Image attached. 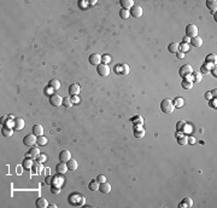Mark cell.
Here are the masks:
<instances>
[{"label":"cell","instance_id":"obj_1","mask_svg":"<svg viewBox=\"0 0 217 208\" xmlns=\"http://www.w3.org/2000/svg\"><path fill=\"white\" fill-rule=\"evenodd\" d=\"M174 104H173V101L168 99V98H165V99H163L161 102V110L164 113V114H171L174 111Z\"/></svg>","mask_w":217,"mask_h":208},{"label":"cell","instance_id":"obj_2","mask_svg":"<svg viewBox=\"0 0 217 208\" xmlns=\"http://www.w3.org/2000/svg\"><path fill=\"white\" fill-rule=\"evenodd\" d=\"M192 73H193V68L189 64H183L179 69V75L182 79H185L186 76H188V75H192Z\"/></svg>","mask_w":217,"mask_h":208},{"label":"cell","instance_id":"obj_3","mask_svg":"<svg viewBox=\"0 0 217 208\" xmlns=\"http://www.w3.org/2000/svg\"><path fill=\"white\" fill-rule=\"evenodd\" d=\"M186 36H188L189 39L198 36V27L196 24H188L186 27Z\"/></svg>","mask_w":217,"mask_h":208},{"label":"cell","instance_id":"obj_4","mask_svg":"<svg viewBox=\"0 0 217 208\" xmlns=\"http://www.w3.org/2000/svg\"><path fill=\"white\" fill-rule=\"evenodd\" d=\"M36 140H38V137L34 133L27 134L23 138V143H24V145H27V147H34L35 144H36Z\"/></svg>","mask_w":217,"mask_h":208},{"label":"cell","instance_id":"obj_5","mask_svg":"<svg viewBox=\"0 0 217 208\" xmlns=\"http://www.w3.org/2000/svg\"><path fill=\"white\" fill-rule=\"evenodd\" d=\"M97 72L100 76L105 78V76H109L110 75V68L107 64H104V63H100L98 67H97Z\"/></svg>","mask_w":217,"mask_h":208},{"label":"cell","instance_id":"obj_6","mask_svg":"<svg viewBox=\"0 0 217 208\" xmlns=\"http://www.w3.org/2000/svg\"><path fill=\"white\" fill-rule=\"evenodd\" d=\"M115 72L118 75H128L129 72H130V69H129L128 64H117L115 67Z\"/></svg>","mask_w":217,"mask_h":208},{"label":"cell","instance_id":"obj_7","mask_svg":"<svg viewBox=\"0 0 217 208\" xmlns=\"http://www.w3.org/2000/svg\"><path fill=\"white\" fill-rule=\"evenodd\" d=\"M50 103H51V105H53V107H60V105H63V98L59 95L53 93L50 97Z\"/></svg>","mask_w":217,"mask_h":208},{"label":"cell","instance_id":"obj_8","mask_svg":"<svg viewBox=\"0 0 217 208\" xmlns=\"http://www.w3.org/2000/svg\"><path fill=\"white\" fill-rule=\"evenodd\" d=\"M144 14V11H142V7L141 6H133L130 9V16H133L134 18H140V17L142 16Z\"/></svg>","mask_w":217,"mask_h":208},{"label":"cell","instance_id":"obj_9","mask_svg":"<svg viewBox=\"0 0 217 208\" xmlns=\"http://www.w3.org/2000/svg\"><path fill=\"white\" fill-rule=\"evenodd\" d=\"M89 63L92 66H99L101 63V55H99V53H93L89 56Z\"/></svg>","mask_w":217,"mask_h":208},{"label":"cell","instance_id":"obj_10","mask_svg":"<svg viewBox=\"0 0 217 208\" xmlns=\"http://www.w3.org/2000/svg\"><path fill=\"white\" fill-rule=\"evenodd\" d=\"M69 170H68V166H67V162H60L56 166V172L58 174H64V173H67Z\"/></svg>","mask_w":217,"mask_h":208},{"label":"cell","instance_id":"obj_11","mask_svg":"<svg viewBox=\"0 0 217 208\" xmlns=\"http://www.w3.org/2000/svg\"><path fill=\"white\" fill-rule=\"evenodd\" d=\"M71 159V153L69 150H62L59 154V161L62 162H68V161Z\"/></svg>","mask_w":217,"mask_h":208},{"label":"cell","instance_id":"obj_12","mask_svg":"<svg viewBox=\"0 0 217 208\" xmlns=\"http://www.w3.org/2000/svg\"><path fill=\"white\" fill-rule=\"evenodd\" d=\"M80 90H81V86H80L79 84H73V85H70V87H69V95H70V96H79Z\"/></svg>","mask_w":217,"mask_h":208},{"label":"cell","instance_id":"obj_13","mask_svg":"<svg viewBox=\"0 0 217 208\" xmlns=\"http://www.w3.org/2000/svg\"><path fill=\"white\" fill-rule=\"evenodd\" d=\"M145 130L142 128V126H136V127H134V137L135 138H144L145 137Z\"/></svg>","mask_w":217,"mask_h":208},{"label":"cell","instance_id":"obj_14","mask_svg":"<svg viewBox=\"0 0 217 208\" xmlns=\"http://www.w3.org/2000/svg\"><path fill=\"white\" fill-rule=\"evenodd\" d=\"M35 206H36L38 208H47L50 205L47 200H46L45 197H39L36 201H35Z\"/></svg>","mask_w":217,"mask_h":208},{"label":"cell","instance_id":"obj_15","mask_svg":"<svg viewBox=\"0 0 217 208\" xmlns=\"http://www.w3.org/2000/svg\"><path fill=\"white\" fill-rule=\"evenodd\" d=\"M24 128V120L22 118H16L15 119V131H22Z\"/></svg>","mask_w":217,"mask_h":208},{"label":"cell","instance_id":"obj_16","mask_svg":"<svg viewBox=\"0 0 217 208\" xmlns=\"http://www.w3.org/2000/svg\"><path fill=\"white\" fill-rule=\"evenodd\" d=\"M130 122L134 125V127H136V126H142L144 125V119L141 115H135L134 118L130 119Z\"/></svg>","mask_w":217,"mask_h":208},{"label":"cell","instance_id":"obj_17","mask_svg":"<svg viewBox=\"0 0 217 208\" xmlns=\"http://www.w3.org/2000/svg\"><path fill=\"white\" fill-rule=\"evenodd\" d=\"M192 206H193V201L191 197H185L179 205L180 208H191Z\"/></svg>","mask_w":217,"mask_h":208},{"label":"cell","instance_id":"obj_18","mask_svg":"<svg viewBox=\"0 0 217 208\" xmlns=\"http://www.w3.org/2000/svg\"><path fill=\"white\" fill-rule=\"evenodd\" d=\"M120 5H121V7H122V9L130 11V9L134 6V1H133V0H121V1H120Z\"/></svg>","mask_w":217,"mask_h":208},{"label":"cell","instance_id":"obj_19","mask_svg":"<svg viewBox=\"0 0 217 208\" xmlns=\"http://www.w3.org/2000/svg\"><path fill=\"white\" fill-rule=\"evenodd\" d=\"M33 133L36 136V137H40V136H44V127L36 124V125H34L33 126Z\"/></svg>","mask_w":217,"mask_h":208},{"label":"cell","instance_id":"obj_20","mask_svg":"<svg viewBox=\"0 0 217 208\" xmlns=\"http://www.w3.org/2000/svg\"><path fill=\"white\" fill-rule=\"evenodd\" d=\"M40 155V150L39 148L36 147H32V149L28 151V155H27V157H30V159H35V157H38V156Z\"/></svg>","mask_w":217,"mask_h":208},{"label":"cell","instance_id":"obj_21","mask_svg":"<svg viewBox=\"0 0 217 208\" xmlns=\"http://www.w3.org/2000/svg\"><path fill=\"white\" fill-rule=\"evenodd\" d=\"M99 191L103 192V194H109L111 191V185L109 183L104 182V183H101L100 185H99Z\"/></svg>","mask_w":217,"mask_h":208},{"label":"cell","instance_id":"obj_22","mask_svg":"<svg viewBox=\"0 0 217 208\" xmlns=\"http://www.w3.org/2000/svg\"><path fill=\"white\" fill-rule=\"evenodd\" d=\"M22 166H23V168H24V170H32L33 167H34V161H33V159L27 157V159L22 162Z\"/></svg>","mask_w":217,"mask_h":208},{"label":"cell","instance_id":"obj_23","mask_svg":"<svg viewBox=\"0 0 217 208\" xmlns=\"http://www.w3.org/2000/svg\"><path fill=\"white\" fill-rule=\"evenodd\" d=\"M67 166H68L69 171H76L77 170V167H79V162L76 160H74V159H70L67 162Z\"/></svg>","mask_w":217,"mask_h":208},{"label":"cell","instance_id":"obj_24","mask_svg":"<svg viewBox=\"0 0 217 208\" xmlns=\"http://www.w3.org/2000/svg\"><path fill=\"white\" fill-rule=\"evenodd\" d=\"M206 6L211 11V14H216V6H217V1L216 0H208L206 1Z\"/></svg>","mask_w":217,"mask_h":208},{"label":"cell","instance_id":"obj_25","mask_svg":"<svg viewBox=\"0 0 217 208\" xmlns=\"http://www.w3.org/2000/svg\"><path fill=\"white\" fill-rule=\"evenodd\" d=\"M205 63H210V64H212V66H216V63H217V55L216 53L208 55L206 59H205Z\"/></svg>","mask_w":217,"mask_h":208},{"label":"cell","instance_id":"obj_26","mask_svg":"<svg viewBox=\"0 0 217 208\" xmlns=\"http://www.w3.org/2000/svg\"><path fill=\"white\" fill-rule=\"evenodd\" d=\"M48 86L51 88H53L54 91H57V90L60 88V81L59 80H57V79H52V80H50Z\"/></svg>","mask_w":217,"mask_h":208},{"label":"cell","instance_id":"obj_27","mask_svg":"<svg viewBox=\"0 0 217 208\" xmlns=\"http://www.w3.org/2000/svg\"><path fill=\"white\" fill-rule=\"evenodd\" d=\"M191 44H192V46H194V47H200V46H203V39L200 36L192 38L191 39Z\"/></svg>","mask_w":217,"mask_h":208},{"label":"cell","instance_id":"obj_28","mask_svg":"<svg viewBox=\"0 0 217 208\" xmlns=\"http://www.w3.org/2000/svg\"><path fill=\"white\" fill-rule=\"evenodd\" d=\"M173 104H174V107L176 108V109H180V108H182V107H183L185 101H183V98L176 97V98H175V99L173 101Z\"/></svg>","mask_w":217,"mask_h":208},{"label":"cell","instance_id":"obj_29","mask_svg":"<svg viewBox=\"0 0 217 208\" xmlns=\"http://www.w3.org/2000/svg\"><path fill=\"white\" fill-rule=\"evenodd\" d=\"M202 79H203V74L200 73H192V81L193 84H199L202 81Z\"/></svg>","mask_w":217,"mask_h":208},{"label":"cell","instance_id":"obj_30","mask_svg":"<svg viewBox=\"0 0 217 208\" xmlns=\"http://www.w3.org/2000/svg\"><path fill=\"white\" fill-rule=\"evenodd\" d=\"M168 50L170 53H177L179 52V44L177 43H170L168 46Z\"/></svg>","mask_w":217,"mask_h":208},{"label":"cell","instance_id":"obj_31","mask_svg":"<svg viewBox=\"0 0 217 208\" xmlns=\"http://www.w3.org/2000/svg\"><path fill=\"white\" fill-rule=\"evenodd\" d=\"M1 134L4 137H11L13 134V128H9V127H3V130H1Z\"/></svg>","mask_w":217,"mask_h":208},{"label":"cell","instance_id":"obj_32","mask_svg":"<svg viewBox=\"0 0 217 208\" xmlns=\"http://www.w3.org/2000/svg\"><path fill=\"white\" fill-rule=\"evenodd\" d=\"M193 84L192 81H188V80H186V79H183L182 80V84H181V86H182V88L183 90H191L192 87H193Z\"/></svg>","mask_w":217,"mask_h":208},{"label":"cell","instance_id":"obj_33","mask_svg":"<svg viewBox=\"0 0 217 208\" xmlns=\"http://www.w3.org/2000/svg\"><path fill=\"white\" fill-rule=\"evenodd\" d=\"M91 191H99V183L97 180H92L88 185Z\"/></svg>","mask_w":217,"mask_h":208},{"label":"cell","instance_id":"obj_34","mask_svg":"<svg viewBox=\"0 0 217 208\" xmlns=\"http://www.w3.org/2000/svg\"><path fill=\"white\" fill-rule=\"evenodd\" d=\"M74 105V103L71 101V98L70 97H65V98H63V107H65V108H71Z\"/></svg>","mask_w":217,"mask_h":208},{"label":"cell","instance_id":"obj_35","mask_svg":"<svg viewBox=\"0 0 217 208\" xmlns=\"http://www.w3.org/2000/svg\"><path fill=\"white\" fill-rule=\"evenodd\" d=\"M189 50H191V47H189L188 44H185V43L179 44V51L180 52H183V53H186V52H188Z\"/></svg>","mask_w":217,"mask_h":208},{"label":"cell","instance_id":"obj_36","mask_svg":"<svg viewBox=\"0 0 217 208\" xmlns=\"http://www.w3.org/2000/svg\"><path fill=\"white\" fill-rule=\"evenodd\" d=\"M36 144H38V145H41V147L46 145V144H47V138H46L45 136H40V137H38Z\"/></svg>","mask_w":217,"mask_h":208},{"label":"cell","instance_id":"obj_37","mask_svg":"<svg viewBox=\"0 0 217 208\" xmlns=\"http://www.w3.org/2000/svg\"><path fill=\"white\" fill-rule=\"evenodd\" d=\"M177 143L180 145H186V144H188V140H187V136L186 134H182L177 137Z\"/></svg>","mask_w":217,"mask_h":208},{"label":"cell","instance_id":"obj_38","mask_svg":"<svg viewBox=\"0 0 217 208\" xmlns=\"http://www.w3.org/2000/svg\"><path fill=\"white\" fill-rule=\"evenodd\" d=\"M120 16H121V18L127 20L128 17L130 16V11H129V10H124V9H121V11H120Z\"/></svg>","mask_w":217,"mask_h":208},{"label":"cell","instance_id":"obj_39","mask_svg":"<svg viewBox=\"0 0 217 208\" xmlns=\"http://www.w3.org/2000/svg\"><path fill=\"white\" fill-rule=\"evenodd\" d=\"M63 184H64V179H63V178H59V177H56V178H53V184H52V185L62 186Z\"/></svg>","mask_w":217,"mask_h":208},{"label":"cell","instance_id":"obj_40","mask_svg":"<svg viewBox=\"0 0 217 208\" xmlns=\"http://www.w3.org/2000/svg\"><path fill=\"white\" fill-rule=\"evenodd\" d=\"M101 62L104 63V64H109V63L111 62V56L109 53H105L101 56Z\"/></svg>","mask_w":217,"mask_h":208},{"label":"cell","instance_id":"obj_41","mask_svg":"<svg viewBox=\"0 0 217 208\" xmlns=\"http://www.w3.org/2000/svg\"><path fill=\"white\" fill-rule=\"evenodd\" d=\"M186 121H183V120H180L179 121V122L176 124V131H181V132H182V130H183V127L186 126Z\"/></svg>","mask_w":217,"mask_h":208},{"label":"cell","instance_id":"obj_42","mask_svg":"<svg viewBox=\"0 0 217 208\" xmlns=\"http://www.w3.org/2000/svg\"><path fill=\"white\" fill-rule=\"evenodd\" d=\"M51 192L54 194V195H58L60 194V186H57V185H52L51 188Z\"/></svg>","mask_w":217,"mask_h":208},{"label":"cell","instance_id":"obj_43","mask_svg":"<svg viewBox=\"0 0 217 208\" xmlns=\"http://www.w3.org/2000/svg\"><path fill=\"white\" fill-rule=\"evenodd\" d=\"M36 159H38V161L40 163H44V162H46V160H47V156L44 155V154H40Z\"/></svg>","mask_w":217,"mask_h":208},{"label":"cell","instance_id":"obj_44","mask_svg":"<svg viewBox=\"0 0 217 208\" xmlns=\"http://www.w3.org/2000/svg\"><path fill=\"white\" fill-rule=\"evenodd\" d=\"M210 73V69L206 67V64H205V63H204V64L202 66V68H200V74H209Z\"/></svg>","mask_w":217,"mask_h":208},{"label":"cell","instance_id":"obj_45","mask_svg":"<svg viewBox=\"0 0 217 208\" xmlns=\"http://www.w3.org/2000/svg\"><path fill=\"white\" fill-rule=\"evenodd\" d=\"M191 131H192V127L188 125V124H186V126L183 127V130H182V133H186V134H189L191 133Z\"/></svg>","mask_w":217,"mask_h":208},{"label":"cell","instance_id":"obj_46","mask_svg":"<svg viewBox=\"0 0 217 208\" xmlns=\"http://www.w3.org/2000/svg\"><path fill=\"white\" fill-rule=\"evenodd\" d=\"M95 180H97L99 184H101V183H104V182H106V177L103 176V174H99V176L97 177Z\"/></svg>","mask_w":217,"mask_h":208},{"label":"cell","instance_id":"obj_47","mask_svg":"<svg viewBox=\"0 0 217 208\" xmlns=\"http://www.w3.org/2000/svg\"><path fill=\"white\" fill-rule=\"evenodd\" d=\"M79 6L81 9H87L88 7V1H86V0H81V1H79Z\"/></svg>","mask_w":217,"mask_h":208},{"label":"cell","instance_id":"obj_48","mask_svg":"<svg viewBox=\"0 0 217 208\" xmlns=\"http://www.w3.org/2000/svg\"><path fill=\"white\" fill-rule=\"evenodd\" d=\"M45 183L47 184V185H52L53 184V177H51V176H47L45 179Z\"/></svg>","mask_w":217,"mask_h":208},{"label":"cell","instance_id":"obj_49","mask_svg":"<svg viewBox=\"0 0 217 208\" xmlns=\"http://www.w3.org/2000/svg\"><path fill=\"white\" fill-rule=\"evenodd\" d=\"M210 107L211 108H217V105H216V97H214L212 99H210Z\"/></svg>","mask_w":217,"mask_h":208},{"label":"cell","instance_id":"obj_50","mask_svg":"<svg viewBox=\"0 0 217 208\" xmlns=\"http://www.w3.org/2000/svg\"><path fill=\"white\" fill-rule=\"evenodd\" d=\"M187 140H188V144H196V138L192 137V136L187 137Z\"/></svg>","mask_w":217,"mask_h":208},{"label":"cell","instance_id":"obj_51","mask_svg":"<svg viewBox=\"0 0 217 208\" xmlns=\"http://www.w3.org/2000/svg\"><path fill=\"white\" fill-rule=\"evenodd\" d=\"M205 98H206V99H212L214 96H212L211 92H206V93H205Z\"/></svg>","mask_w":217,"mask_h":208},{"label":"cell","instance_id":"obj_52","mask_svg":"<svg viewBox=\"0 0 217 208\" xmlns=\"http://www.w3.org/2000/svg\"><path fill=\"white\" fill-rule=\"evenodd\" d=\"M176 56H177V58L179 59H182V58H185V53H183V52H177V53H176Z\"/></svg>","mask_w":217,"mask_h":208},{"label":"cell","instance_id":"obj_53","mask_svg":"<svg viewBox=\"0 0 217 208\" xmlns=\"http://www.w3.org/2000/svg\"><path fill=\"white\" fill-rule=\"evenodd\" d=\"M71 101H73V103H79L80 102L77 96H71Z\"/></svg>","mask_w":217,"mask_h":208},{"label":"cell","instance_id":"obj_54","mask_svg":"<svg viewBox=\"0 0 217 208\" xmlns=\"http://www.w3.org/2000/svg\"><path fill=\"white\" fill-rule=\"evenodd\" d=\"M182 43H185V44H188V43H191V39H189L188 36H183V39H182Z\"/></svg>","mask_w":217,"mask_h":208},{"label":"cell","instance_id":"obj_55","mask_svg":"<svg viewBox=\"0 0 217 208\" xmlns=\"http://www.w3.org/2000/svg\"><path fill=\"white\" fill-rule=\"evenodd\" d=\"M211 73H212V75H214L215 78L217 76V75H216V66H215V67H212V68H211Z\"/></svg>","mask_w":217,"mask_h":208},{"label":"cell","instance_id":"obj_56","mask_svg":"<svg viewBox=\"0 0 217 208\" xmlns=\"http://www.w3.org/2000/svg\"><path fill=\"white\" fill-rule=\"evenodd\" d=\"M88 4H89V5H95L97 1H95V0H92V1H88Z\"/></svg>","mask_w":217,"mask_h":208},{"label":"cell","instance_id":"obj_57","mask_svg":"<svg viewBox=\"0 0 217 208\" xmlns=\"http://www.w3.org/2000/svg\"><path fill=\"white\" fill-rule=\"evenodd\" d=\"M48 207H50V208H56V207H57V206H56V205H53V203H52V205H50V206H48Z\"/></svg>","mask_w":217,"mask_h":208}]
</instances>
